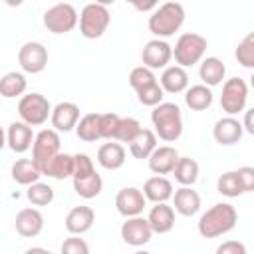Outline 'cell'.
<instances>
[{"instance_id":"2","label":"cell","mask_w":254,"mask_h":254,"mask_svg":"<svg viewBox=\"0 0 254 254\" xmlns=\"http://www.w3.org/2000/svg\"><path fill=\"white\" fill-rule=\"evenodd\" d=\"M151 123L155 127V135L167 143H173L183 133V115L181 107L171 101H163L161 105L153 107Z\"/></svg>"},{"instance_id":"31","label":"cell","mask_w":254,"mask_h":254,"mask_svg":"<svg viewBox=\"0 0 254 254\" xmlns=\"http://www.w3.org/2000/svg\"><path fill=\"white\" fill-rule=\"evenodd\" d=\"M99 119H101V113H85L77 127H75V133L81 141L85 143H93L97 139H101V129H99Z\"/></svg>"},{"instance_id":"22","label":"cell","mask_w":254,"mask_h":254,"mask_svg":"<svg viewBox=\"0 0 254 254\" xmlns=\"http://www.w3.org/2000/svg\"><path fill=\"white\" fill-rule=\"evenodd\" d=\"M143 194H145L147 200H151V202H155V204L167 202V200L175 194V192H173V183H171L169 179L161 177V175L151 177V179H147L145 185H143Z\"/></svg>"},{"instance_id":"28","label":"cell","mask_w":254,"mask_h":254,"mask_svg":"<svg viewBox=\"0 0 254 254\" xmlns=\"http://www.w3.org/2000/svg\"><path fill=\"white\" fill-rule=\"evenodd\" d=\"M212 91L208 85L204 83H196V85H190L187 91H185V103L189 109L192 111H204L212 105Z\"/></svg>"},{"instance_id":"1","label":"cell","mask_w":254,"mask_h":254,"mask_svg":"<svg viewBox=\"0 0 254 254\" xmlns=\"http://www.w3.org/2000/svg\"><path fill=\"white\" fill-rule=\"evenodd\" d=\"M236 220H238V212L232 204L216 202L198 218V234L202 238L222 236L236 226Z\"/></svg>"},{"instance_id":"34","label":"cell","mask_w":254,"mask_h":254,"mask_svg":"<svg viewBox=\"0 0 254 254\" xmlns=\"http://www.w3.org/2000/svg\"><path fill=\"white\" fill-rule=\"evenodd\" d=\"M236 62L246 67V69H254V32H248L236 46L234 52Z\"/></svg>"},{"instance_id":"27","label":"cell","mask_w":254,"mask_h":254,"mask_svg":"<svg viewBox=\"0 0 254 254\" xmlns=\"http://www.w3.org/2000/svg\"><path fill=\"white\" fill-rule=\"evenodd\" d=\"M40 177H42V171L34 159H18L12 165V179L18 185L30 187L34 183H40Z\"/></svg>"},{"instance_id":"41","label":"cell","mask_w":254,"mask_h":254,"mask_svg":"<svg viewBox=\"0 0 254 254\" xmlns=\"http://www.w3.org/2000/svg\"><path fill=\"white\" fill-rule=\"evenodd\" d=\"M117 123H119V115H117V113H101V119H99L101 139L113 141V135H115Z\"/></svg>"},{"instance_id":"6","label":"cell","mask_w":254,"mask_h":254,"mask_svg":"<svg viewBox=\"0 0 254 254\" xmlns=\"http://www.w3.org/2000/svg\"><path fill=\"white\" fill-rule=\"evenodd\" d=\"M52 111H54V107L50 105L48 97L42 93H36V91L22 95L18 101V113H20L22 121L32 127L44 125L48 121V117H52Z\"/></svg>"},{"instance_id":"17","label":"cell","mask_w":254,"mask_h":254,"mask_svg":"<svg viewBox=\"0 0 254 254\" xmlns=\"http://www.w3.org/2000/svg\"><path fill=\"white\" fill-rule=\"evenodd\" d=\"M179 153H177V149L175 147H171V145H161V147H157L155 151H153V155L147 159L149 161V169L155 173V175H169V173H173L175 171V167H177V163H179Z\"/></svg>"},{"instance_id":"13","label":"cell","mask_w":254,"mask_h":254,"mask_svg":"<svg viewBox=\"0 0 254 254\" xmlns=\"http://www.w3.org/2000/svg\"><path fill=\"white\" fill-rule=\"evenodd\" d=\"M153 236V228L149 224L147 218L143 216H133V218H127L123 224H121V238L125 244L129 246H145Z\"/></svg>"},{"instance_id":"44","label":"cell","mask_w":254,"mask_h":254,"mask_svg":"<svg viewBox=\"0 0 254 254\" xmlns=\"http://www.w3.org/2000/svg\"><path fill=\"white\" fill-rule=\"evenodd\" d=\"M216 254H248L240 240H226L216 248Z\"/></svg>"},{"instance_id":"20","label":"cell","mask_w":254,"mask_h":254,"mask_svg":"<svg viewBox=\"0 0 254 254\" xmlns=\"http://www.w3.org/2000/svg\"><path fill=\"white\" fill-rule=\"evenodd\" d=\"M73 169H75V159H73V155H67V153H58L54 159H50L46 165L40 167L42 175L56 179V181L73 177Z\"/></svg>"},{"instance_id":"25","label":"cell","mask_w":254,"mask_h":254,"mask_svg":"<svg viewBox=\"0 0 254 254\" xmlns=\"http://www.w3.org/2000/svg\"><path fill=\"white\" fill-rule=\"evenodd\" d=\"M173 202H175V210L183 216H192L198 212L200 208V194L192 189V187H181L175 190L173 194Z\"/></svg>"},{"instance_id":"35","label":"cell","mask_w":254,"mask_h":254,"mask_svg":"<svg viewBox=\"0 0 254 254\" xmlns=\"http://www.w3.org/2000/svg\"><path fill=\"white\" fill-rule=\"evenodd\" d=\"M141 123L135 119V117H119V123H117V129H115V135H113V141H121V143H131L139 131H141Z\"/></svg>"},{"instance_id":"9","label":"cell","mask_w":254,"mask_h":254,"mask_svg":"<svg viewBox=\"0 0 254 254\" xmlns=\"http://www.w3.org/2000/svg\"><path fill=\"white\" fill-rule=\"evenodd\" d=\"M60 145L62 141L56 129H42L36 133V139L32 145V159L38 163V167H42L60 153Z\"/></svg>"},{"instance_id":"7","label":"cell","mask_w":254,"mask_h":254,"mask_svg":"<svg viewBox=\"0 0 254 254\" xmlns=\"http://www.w3.org/2000/svg\"><path fill=\"white\" fill-rule=\"evenodd\" d=\"M77 22H79L77 10L67 2L54 4L44 12V26L52 34H67L77 26Z\"/></svg>"},{"instance_id":"21","label":"cell","mask_w":254,"mask_h":254,"mask_svg":"<svg viewBox=\"0 0 254 254\" xmlns=\"http://www.w3.org/2000/svg\"><path fill=\"white\" fill-rule=\"evenodd\" d=\"M153 232L157 234H167L173 230L175 226V210L173 206H169L167 202H159L155 204L151 210H149V216H147Z\"/></svg>"},{"instance_id":"38","label":"cell","mask_w":254,"mask_h":254,"mask_svg":"<svg viewBox=\"0 0 254 254\" xmlns=\"http://www.w3.org/2000/svg\"><path fill=\"white\" fill-rule=\"evenodd\" d=\"M153 83H157V77H155L153 69H149L145 65H137V67L131 69V73H129V85L135 91H141V89H145V87H149Z\"/></svg>"},{"instance_id":"4","label":"cell","mask_w":254,"mask_h":254,"mask_svg":"<svg viewBox=\"0 0 254 254\" xmlns=\"http://www.w3.org/2000/svg\"><path fill=\"white\" fill-rule=\"evenodd\" d=\"M111 22L105 2H89L79 12V32L87 40H97L105 34Z\"/></svg>"},{"instance_id":"40","label":"cell","mask_w":254,"mask_h":254,"mask_svg":"<svg viewBox=\"0 0 254 254\" xmlns=\"http://www.w3.org/2000/svg\"><path fill=\"white\" fill-rule=\"evenodd\" d=\"M60 254H89V246L79 236H69L62 242Z\"/></svg>"},{"instance_id":"29","label":"cell","mask_w":254,"mask_h":254,"mask_svg":"<svg viewBox=\"0 0 254 254\" xmlns=\"http://www.w3.org/2000/svg\"><path fill=\"white\" fill-rule=\"evenodd\" d=\"M157 149V135L151 129H141L139 135L129 143V153L135 159H149Z\"/></svg>"},{"instance_id":"32","label":"cell","mask_w":254,"mask_h":254,"mask_svg":"<svg viewBox=\"0 0 254 254\" xmlns=\"http://www.w3.org/2000/svg\"><path fill=\"white\" fill-rule=\"evenodd\" d=\"M103 189V181L99 177V173H89L85 177H75L73 179V190L81 196V198H95Z\"/></svg>"},{"instance_id":"47","label":"cell","mask_w":254,"mask_h":254,"mask_svg":"<svg viewBox=\"0 0 254 254\" xmlns=\"http://www.w3.org/2000/svg\"><path fill=\"white\" fill-rule=\"evenodd\" d=\"M137 10H143V12H147V10H153V8H159L155 2H147V4H133Z\"/></svg>"},{"instance_id":"18","label":"cell","mask_w":254,"mask_h":254,"mask_svg":"<svg viewBox=\"0 0 254 254\" xmlns=\"http://www.w3.org/2000/svg\"><path fill=\"white\" fill-rule=\"evenodd\" d=\"M95 222V212L91 206H85V204H79V206H73L67 216H65V230L73 236H79L83 232H87Z\"/></svg>"},{"instance_id":"19","label":"cell","mask_w":254,"mask_h":254,"mask_svg":"<svg viewBox=\"0 0 254 254\" xmlns=\"http://www.w3.org/2000/svg\"><path fill=\"white\" fill-rule=\"evenodd\" d=\"M16 232L24 238H34L42 232L44 228V216L38 208H22L18 214H16Z\"/></svg>"},{"instance_id":"37","label":"cell","mask_w":254,"mask_h":254,"mask_svg":"<svg viewBox=\"0 0 254 254\" xmlns=\"http://www.w3.org/2000/svg\"><path fill=\"white\" fill-rule=\"evenodd\" d=\"M26 196L36 206H48L54 200V189L50 185H46V183H34V185L28 187Z\"/></svg>"},{"instance_id":"46","label":"cell","mask_w":254,"mask_h":254,"mask_svg":"<svg viewBox=\"0 0 254 254\" xmlns=\"http://www.w3.org/2000/svg\"><path fill=\"white\" fill-rule=\"evenodd\" d=\"M24 254H52L48 248H42V246H32V248H28Z\"/></svg>"},{"instance_id":"26","label":"cell","mask_w":254,"mask_h":254,"mask_svg":"<svg viewBox=\"0 0 254 254\" xmlns=\"http://www.w3.org/2000/svg\"><path fill=\"white\" fill-rule=\"evenodd\" d=\"M198 75L202 79L204 85L208 87H214V85H220L224 75H226V65L222 64V60L210 56V58H204L200 62V67H198Z\"/></svg>"},{"instance_id":"30","label":"cell","mask_w":254,"mask_h":254,"mask_svg":"<svg viewBox=\"0 0 254 254\" xmlns=\"http://www.w3.org/2000/svg\"><path fill=\"white\" fill-rule=\"evenodd\" d=\"M26 87H28V81H26L24 73H20V71H8L0 79V95L6 99L22 95L26 91Z\"/></svg>"},{"instance_id":"23","label":"cell","mask_w":254,"mask_h":254,"mask_svg":"<svg viewBox=\"0 0 254 254\" xmlns=\"http://www.w3.org/2000/svg\"><path fill=\"white\" fill-rule=\"evenodd\" d=\"M161 87L167 93H183L189 89V73L181 65H169L161 73Z\"/></svg>"},{"instance_id":"42","label":"cell","mask_w":254,"mask_h":254,"mask_svg":"<svg viewBox=\"0 0 254 254\" xmlns=\"http://www.w3.org/2000/svg\"><path fill=\"white\" fill-rule=\"evenodd\" d=\"M73 159H75V169H73V177H71V179H75V177H85V175H89V173H95V167H93V161H91L89 155L77 153V155H73Z\"/></svg>"},{"instance_id":"3","label":"cell","mask_w":254,"mask_h":254,"mask_svg":"<svg viewBox=\"0 0 254 254\" xmlns=\"http://www.w3.org/2000/svg\"><path fill=\"white\" fill-rule=\"evenodd\" d=\"M185 22V8L179 2H165L159 8L153 10L149 16V30L159 38H169L173 36Z\"/></svg>"},{"instance_id":"43","label":"cell","mask_w":254,"mask_h":254,"mask_svg":"<svg viewBox=\"0 0 254 254\" xmlns=\"http://www.w3.org/2000/svg\"><path fill=\"white\" fill-rule=\"evenodd\" d=\"M238 175V181L242 185V190L244 192H254V167H240L236 171Z\"/></svg>"},{"instance_id":"45","label":"cell","mask_w":254,"mask_h":254,"mask_svg":"<svg viewBox=\"0 0 254 254\" xmlns=\"http://www.w3.org/2000/svg\"><path fill=\"white\" fill-rule=\"evenodd\" d=\"M242 127H244V131H248V133L254 137V107H250V109L244 113V121H242Z\"/></svg>"},{"instance_id":"39","label":"cell","mask_w":254,"mask_h":254,"mask_svg":"<svg viewBox=\"0 0 254 254\" xmlns=\"http://www.w3.org/2000/svg\"><path fill=\"white\" fill-rule=\"evenodd\" d=\"M163 95H165V91H163V87H161L159 81L153 83V85H149V87H145V89H141V91H137L139 103H141V105H147V107H157V105H161V103H163Z\"/></svg>"},{"instance_id":"24","label":"cell","mask_w":254,"mask_h":254,"mask_svg":"<svg viewBox=\"0 0 254 254\" xmlns=\"http://www.w3.org/2000/svg\"><path fill=\"white\" fill-rule=\"evenodd\" d=\"M97 163L107 171H117L125 163V149L121 143L109 141L97 149Z\"/></svg>"},{"instance_id":"11","label":"cell","mask_w":254,"mask_h":254,"mask_svg":"<svg viewBox=\"0 0 254 254\" xmlns=\"http://www.w3.org/2000/svg\"><path fill=\"white\" fill-rule=\"evenodd\" d=\"M173 58V48L169 42L165 40H149L141 52V60H143V65L149 67V69H167L169 62Z\"/></svg>"},{"instance_id":"15","label":"cell","mask_w":254,"mask_h":254,"mask_svg":"<svg viewBox=\"0 0 254 254\" xmlns=\"http://www.w3.org/2000/svg\"><path fill=\"white\" fill-rule=\"evenodd\" d=\"M34 139H36V135L32 131V125H28L24 121H14L8 125L6 141L14 153H26L34 145Z\"/></svg>"},{"instance_id":"12","label":"cell","mask_w":254,"mask_h":254,"mask_svg":"<svg viewBox=\"0 0 254 254\" xmlns=\"http://www.w3.org/2000/svg\"><path fill=\"white\" fill-rule=\"evenodd\" d=\"M115 206L121 216L133 218V216H141L143 208L147 206V198H145L143 190H139L137 187H125L117 192Z\"/></svg>"},{"instance_id":"48","label":"cell","mask_w":254,"mask_h":254,"mask_svg":"<svg viewBox=\"0 0 254 254\" xmlns=\"http://www.w3.org/2000/svg\"><path fill=\"white\" fill-rule=\"evenodd\" d=\"M133 254H151V252H147V250H137V252H133Z\"/></svg>"},{"instance_id":"49","label":"cell","mask_w":254,"mask_h":254,"mask_svg":"<svg viewBox=\"0 0 254 254\" xmlns=\"http://www.w3.org/2000/svg\"><path fill=\"white\" fill-rule=\"evenodd\" d=\"M250 87H252V89H254V73H252V75H250Z\"/></svg>"},{"instance_id":"10","label":"cell","mask_w":254,"mask_h":254,"mask_svg":"<svg viewBox=\"0 0 254 254\" xmlns=\"http://www.w3.org/2000/svg\"><path fill=\"white\" fill-rule=\"evenodd\" d=\"M18 64L26 73H40L48 65V50L40 42H26L18 52Z\"/></svg>"},{"instance_id":"36","label":"cell","mask_w":254,"mask_h":254,"mask_svg":"<svg viewBox=\"0 0 254 254\" xmlns=\"http://www.w3.org/2000/svg\"><path fill=\"white\" fill-rule=\"evenodd\" d=\"M216 189H218V192H220L222 196H228V198H234V196H238V194L244 192V190H242V185H240V181H238L236 171H226V173H222V175L218 177V181H216Z\"/></svg>"},{"instance_id":"16","label":"cell","mask_w":254,"mask_h":254,"mask_svg":"<svg viewBox=\"0 0 254 254\" xmlns=\"http://www.w3.org/2000/svg\"><path fill=\"white\" fill-rule=\"evenodd\" d=\"M242 133H244L242 123L236 117H230V115L218 119L212 127V137L218 145H234L242 139Z\"/></svg>"},{"instance_id":"8","label":"cell","mask_w":254,"mask_h":254,"mask_svg":"<svg viewBox=\"0 0 254 254\" xmlns=\"http://www.w3.org/2000/svg\"><path fill=\"white\" fill-rule=\"evenodd\" d=\"M248 101V85L244 79L240 77H230L224 81L222 85V93H220V107L226 115L234 117L236 113L244 111Z\"/></svg>"},{"instance_id":"5","label":"cell","mask_w":254,"mask_h":254,"mask_svg":"<svg viewBox=\"0 0 254 254\" xmlns=\"http://www.w3.org/2000/svg\"><path fill=\"white\" fill-rule=\"evenodd\" d=\"M206 48H208V42L204 36L194 34V32H185L179 36V40L173 48V58H175L177 65L192 67L194 64H198L204 58Z\"/></svg>"},{"instance_id":"33","label":"cell","mask_w":254,"mask_h":254,"mask_svg":"<svg viewBox=\"0 0 254 254\" xmlns=\"http://www.w3.org/2000/svg\"><path fill=\"white\" fill-rule=\"evenodd\" d=\"M175 181L183 187H192L198 179V163L190 157H181L175 167Z\"/></svg>"},{"instance_id":"14","label":"cell","mask_w":254,"mask_h":254,"mask_svg":"<svg viewBox=\"0 0 254 254\" xmlns=\"http://www.w3.org/2000/svg\"><path fill=\"white\" fill-rule=\"evenodd\" d=\"M50 121H52V127L56 131L67 133V131L75 129L77 123H79V107L73 101H60L54 107Z\"/></svg>"}]
</instances>
